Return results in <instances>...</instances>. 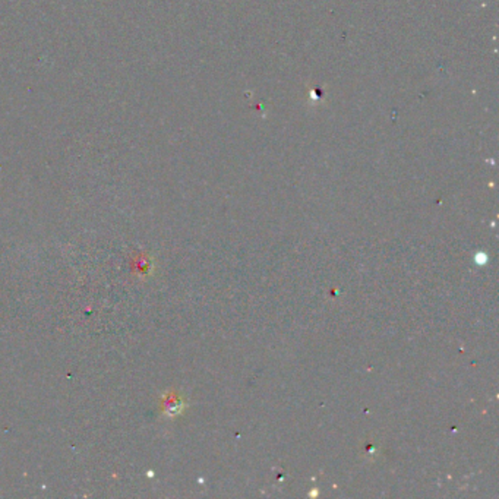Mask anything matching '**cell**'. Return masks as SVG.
Returning <instances> with one entry per match:
<instances>
[{"label":"cell","instance_id":"obj_1","mask_svg":"<svg viewBox=\"0 0 499 499\" xmlns=\"http://www.w3.org/2000/svg\"><path fill=\"white\" fill-rule=\"evenodd\" d=\"M183 409H185V403H183L182 397L177 394H173L172 397H169V400L165 402V406H164L165 414H169V416H177L183 411Z\"/></svg>","mask_w":499,"mask_h":499}]
</instances>
